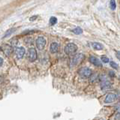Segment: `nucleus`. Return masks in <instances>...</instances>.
Returning a JSON list of instances; mask_svg holds the SVG:
<instances>
[{
  "label": "nucleus",
  "mask_w": 120,
  "mask_h": 120,
  "mask_svg": "<svg viewBox=\"0 0 120 120\" xmlns=\"http://www.w3.org/2000/svg\"><path fill=\"white\" fill-rule=\"evenodd\" d=\"M77 50V47L76 44L71 43L67 44L65 47V52L68 55H74Z\"/></svg>",
  "instance_id": "nucleus-1"
},
{
  "label": "nucleus",
  "mask_w": 120,
  "mask_h": 120,
  "mask_svg": "<svg viewBox=\"0 0 120 120\" xmlns=\"http://www.w3.org/2000/svg\"><path fill=\"white\" fill-rule=\"evenodd\" d=\"M79 73H80V74L83 77H91V75L92 74V71L91 69L89 68L83 67V68H81L80 69Z\"/></svg>",
  "instance_id": "nucleus-2"
},
{
  "label": "nucleus",
  "mask_w": 120,
  "mask_h": 120,
  "mask_svg": "<svg viewBox=\"0 0 120 120\" xmlns=\"http://www.w3.org/2000/svg\"><path fill=\"white\" fill-rule=\"evenodd\" d=\"M83 59H84L83 54H82V53L77 54L73 57L72 60H71V63H72V65H77L78 64L81 63V62L83 60Z\"/></svg>",
  "instance_id": "nucleus-3"
},
{
  "label": "nucleus",
  "mask_w": 120,
  "mask_h": 120,
  "mask_svg": "<svg viewBox=\"0 0 120 120\" xmlns=\"http://www.w3.org/2000/svg\"><path fill=\"white\" fill-rule=\"evenodd\" d=\"M46 45V40L44 37H38L36 40V46L38 50H41L44 48Z\"/></svg>",
  "instance_id": "nucleus-4"
},
{
  "label": "nucleus",
  "mask_w": 120,
  "mask_h": 120,
  "mask_svg": "<svg viewBox=\"0 0 120 120\" xmlns=\"http://www.w3.org/2000/svg\"><path fill=\"white\" fill-rule=\"evenodd\" d=\"M38 55L35 48H30L28 51V58L30 62H34L37 59Z\"/></svg>",
  "instance_id": "nucleus-5"
},
{
  "label": "nucleus",
  "mask_w": 120,
  "mask_h": 120,
  "mask_svg": "<svg viewBox=\"0 0 120 120\" xmlns=\"http://www.w3.org/2000/svg\"><path fill=\"white\" fill-rule=\"evenodd\" d=\"M25 49L23 47H17L16 49V50H15V54H16V56H17V58L19 59H22V57H23V56L25 54Z\"/></svg>",
  "instance_id": "nucleus-6"
},
{
  "label": "nucleus",
  "mask_w": 120,
  "mask_h": 120,
  "mask_svg": "<svg viewBox=\"0 0 120 120\" xmlns=\"http://www.w3.org/2000/svg\"><path fill=\"white\" fill-rule=\"evenodd\" d=\"M89 62H91L92 64H93L95 66H98V67H101L102 66V64H101V62H100V60L95 57V56H90L89 57Z\"/></svg>",
  "instance_id": "nucleus-7"
},
{
  "label": "nucleus",
  "mask_w": 120,
  "mask_h": 120,
  "mask_svg": "<svg viewBox=\"0 0 120 120\" xmlns=\"http://www.w3.org/2000/svg\"><path fill=\"white\" fill-rule=\"evenodd\" d=\"M116 95L113 93H109L105 98V103H112L116 100Z\"/></svg>",
  "instance_id": "nucleus-8"
},
{
  "label": "nucleus",
  "mask_w": 120,
  "mask_h": 120,
  "mask_svg": "<svg viewBox=\"0 0 120 120\" xmlns=\"http://www.w3.org/2000/svg\"><path fill=\"white\" fill-rule=\"evenodd\" d=\"M59 50V44L56 42L52 43L50 45V52L52 53H55V52H58Z\"/></svg>",
  "instance_id": "nucleus-9"
},
{
  "label": "nucleus",
  "mask_w": 120,
  "mask_h": 120,
  "mask_svg": "<svg viewBox=\"0 0 120 120\" xmlns=\"http://www.w3.org/2000/svg\"><path fill=\"white\" fill-rule=\"evenodd\" d=\"M91 45L92 46V47L95 49V50H101L103 49L102 44H101L100 43L92 42V43H91Z\"/></svg>",
  "instance_id": "nucleus-10"
},
{
  "label": "nucleus",
  "mask_w": 120,
  "mask_h": 120,
  "mask_svg": "<svg viewBox=\"0 0 120 120\" xmlns=\"http://www.w3.org/2000/svg\"><path fill=\"white\" fill-rule=\"evenodd\" d=\"M112 83L110 82V80L109 81H104V82H101V88H102L103 89H108L110 88L111 86Z\"/></svg>",
  "instance_id": "nucleus-11"
},
{
  "label": "nucleus",
  "mask_w": 120,
  "mask_h": 120,
  "mask_svg": "<svg viewBox=\"0 0 120 120\" xmlns=\"http://www.w3.org/2000/svg\"><path fill=\"white\" fill-rule=\"evenodd\" d=\"M3 50H4V52H5V53L6 55L9 56L11 53V52H12V47H10L9 45H5V46L4 47V48H3Z\"/></svg>",
  "instance_id": "nucleus-12"
},
{
  "label": "nucleus",
  "mask_w": 120,
  "mask_h": 120,
  "mask_svg": "<svg viewBox=\"0 0 120 120\" xmlns=\"http://www.w3.org/2000/svg\"><path fill=\"white\" fill-rule=\"evenodd\" d=\"M16 31V29H14V28H13V29H8V31L5 32V34L4 35V36H3V38H8V37H9L11 35H12V34Z\"/></svg>",
  "instance_id": "nucleus-13"
},
{
  "label": "nucleus",
  "mask_w": 120,
  "mask_h": 120,
  "mask_svg": "<svg viewBox=\"0 0 120 120\" xmlns=\"http://www.w3.org/2000/svg\"><path fill=\"white\" fill-rule=\"evenodd\" d=\"M99 79L98 74H92L90 77V82H95Z\"/></svg>",
  "instance_id": "nucleus-14"
},
{
  "label": "nucleus",
  "mask_w": 120,
  "mask_h": 120,
  "mask_svg": "<svg viewBox=\"0 0 120 120\" xmlns=\"http://www.w3.org/2000/svg\"><path fill=\"white\" fill-rule=\"evenodd\" d=\"M73 32L74 34H76V35H80V34L82 33V29L80 27H77L73 29Z\"/></svg>",
  "instance_id": "nucleus-15"
},
{
  "label": "nucleus",
  "mask_w": 120,
  "mask_h": 120,
  "mask_svg": "<svg viewBox=\"0 0 120 120\" xmlns=\"http://www.w3.org/2000/svg\"><path fill=\"white\" fill-rule=\"evenodd\" d=\"M110 7L112 10H115L116 8V1L115 0H110Z\"/></svg>",
  "instance_id": "nucleus-16"
},
{
  "label": "nucleus",
  "mask_w": 120,
  "mask_h": 120,
  "mask_svg": "<svg viewBox=\"0 0 120 120\" xmlns=\"http://www.w3.org/2000/svg\"><path fill=\"white\" fill-rule=\"evenodd\" d=\"M56 22H57V18L55 17H51L50 19V25L53 26L55 25Z\"/></svg>",
  "instance_id": "nucleus-17"
},
{
  "label": "nucleus",
  "mask_w": 120,
  "mask_h": 120,
  "mask_svg": "<svg viewBox=\"0 0 120 120\" xmlns=\"http://www.w3.org/2000/svg\"><path fill=\"white\" fill-rule=\"evenodd\" d=\"M110 65L111 68H114V69H118V68H119V65L115 62H112V61L110 62Z\"/></svg>",
  "instance_id": "nucleus-18"
},
{
  "label": "nucleus",
  "mask_w": 120,
  "mask_h": 120,
  "mask_svg": "<svg viewBox=\"0 0 120 120\" xmlns=\"http://www.w3.org/2000/svg\"><path fill=\"white\" fill-rule=\"evenodd\" d=\"M101 61L104 63H107L109 62V59L106 57V56H102V57H101Z\"/></svg>",
  "instance_id": "nucleus-19"
},
{
  "label": "nucleus",
  "mask_w": 120,
  "mask_h": 120,
  "mask_svg": "<svg viewBox=\"0 0 120 120\" xmlns=\"http://www.w3.org/2000/svg\"><path fill=\"white\" fill-rule=\"evenodd\" d=\"M116 57H117V59L120 60V52L119 51L116 52Z\"/></svg>",
  "instance_id": "nucleus-20"
},
{
  "label": "nucleus",
  "mask_w": 120,
  "mask_h": 120,
  "mask_svg": "<svg viewBox=\"0 0 120 120\" xmlns=\"http://www.w3.org/2000/svg\"><path fill=\"white\" fill-rule=\"evenodd\" d=\"M116 110H117L118 112H120V103L116 105Z\"/></svg>",
  "instance_id": "nucleus-21"
},
{
  "label": "nucleus",
  "mask_w": 120,
  "mask_h": 120,
  "mask_svg": "<svg viewBox=\"0 0 120 120\" xmlns=\"http://www.w3.org/2000/svg\"><path fill=\"white\" fill-rule=\"evenodd\" d=\"M109 76H110V77H113L115 76V74H114V72H113V71H110V72H109Z\"/></svg>",
  "instance_id": "nucleus-22"
},
{
  "label": "nucleus",
  "mask_w": 120,
  "mask_h": 120,
  "mask_svg": "<svg viewBox=\"0 0 120 120\" xmlns=\"http://www.w3.org/2000/svg\"><path fill=\"white\" fill-rule=\"evenodd\" d=\"M115 120H120V113L117 114L115 117Z\"/></svg>",
  "instance_id": "nucleus-23"
},
{
  "label": "nucleus",
  "mask_w": 120,
  "mask_h": 120,
  "mask_svg": "<svg viewBox=\"0 0 120 120\" xmlns=\"http://www.w3.org/2000/svg\"><path fill=\"white\" fill-rule=\"evenodd\" d=\"M36 18H37V16H34V17H32L31 18L29 19V20H31V21H32V20H35Z\"/></svg>",
  "instance_id": "nucleus-24"
},
{
  "label": "nucleus",
  "mask_w": 120,
  "mask_h": 120,
  "mask_svg": "<svg viewBox=\"0 0 120 120\" xmlns=\"http://www.w3.org/2000/svg\"><path fill=\"white\" fill-rule=\"evenodd\" d=\"M2 64H3V59H2V58L0 57V67L2 65Z\"/></svg>",
  "instance_id": "nucleus-25"
},
{
  "label": "nucleus",
  "mask_w": 120,
  "mask_h": 120,
  "mask_svg": "<svg viewBox=\"0 0 120 120\" xmlns=\"http://www.w3.org/2000/svg\"><path fill=\"white\" fill-rule=\"evenodd\" d=\"M119 80H120V77H119Z\"/></svg>",
  "instance_id": "nucleus-26"
},
{
  "label": "nucleus",
  "mask_w": 120,
  "mask_h": 120,
  "mask_svg": "<svg viewBox=\"0 0 120 120\" xmlns=\"http://www.w3.org/2000/svg\"><path fill=\"white\" fill-rule=\"evenodd\" d=\"M0 50H1V48H0Z\"/></svg>",
  "instance_id": "nucleus-27"
}]
</instances>
